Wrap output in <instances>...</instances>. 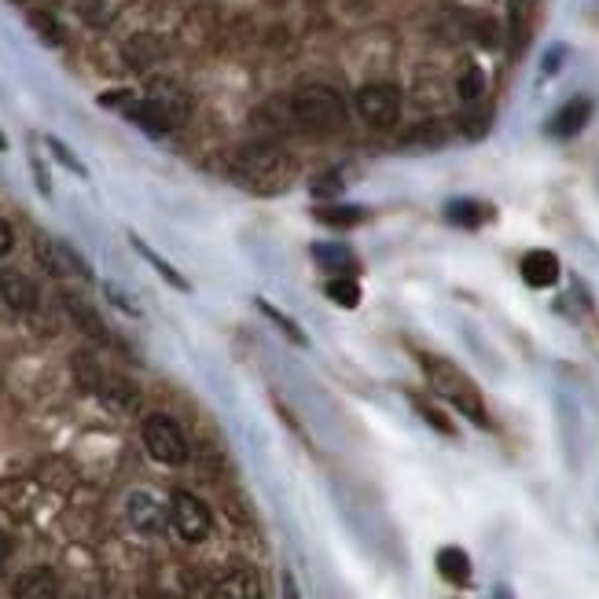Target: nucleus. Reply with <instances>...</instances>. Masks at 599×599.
Returning a JSON list of instances; mask_svg holds the SVG:
<instances>
[{"label":"nucleus","instance_id":"obj_1","mask_svg":"<svg viewBox=\"0 0 599 599\" xmlns=\"http://www.w3.org/2000/svg\"><path fill=\"white\" fill-rule=\"evenodd\" d=\"M232 177H236L243 188H250V192L272 195V192H280V188H287V181L294 177V159L276 140H254V144L236 151Z\"/></svg>","mask_w":599,"mask_h":599},{"label":"nucleus","instance_id":"obj_2","mask_svg":"<svg viewBox=\"0 0 599 599\" xmlns=\"http://www.w3.org/2000/svg\"><path fill=\"white\" fill-rule=\"evenodd\" d=\"M423 364V375H427L430 390L441 397V401H449V405L467 416L475 427H489V412H486V401H482V390L471 383V375L464 368H456L453 361H445V357H434V353H423L419 357Z\"/></svg>","mask_w":599,"mask_h":599},{"label":"nucleus","instance_id":"obj_3","mask_svg":"<svg viewBox=\"0 0 599 599\" xmlns=\"http://www.w3.org/2000/svg\"><path fill=\"white\" fill-rule=\"evenodd\" d=\"M287 111H291V125H298L302 133L313 136H331L346 129V100L339 92L328 89V85H306L298 89L287 100Z\"/></svg>","mask_w":599,"mask_h":599},{"label":"nucleus","instance_id":"obj_4","mask_svg":"<svg viewBox=\"0 0 599 599\" xmlns=\"http://www.w3.org/2000/svg\"><path fill=\"white\" fill-rule=\"evenodd\" d=\"M140 434H144V449L151 453V460H159L166 467L188 464V438H184V430L170 416H162V412L147 416Z\"/></svg>","mask_w":599,"mask_h":599},{"label":"nucleus","instance_id":"obj_5","mask_svg":"<svg viewBox=\"0 0 599 599\" xmlns=\"http://www.w3.org/2000/svg\"><path fill=\"white\" fill-rule=\"evenodd\" d=\"M357 111L372 129H394L401 118V89L390 81H372L357 92Z\"/></svg>","mask_w":599,"mask_h":599},{"label":"nucleus","instance_id":"obj_6","mask_svg":"<svg viewBox=\"0 0 599 599\" xmlns=\"http://www.w3.org/2000/svg\"><path fill=\"white\" fill-rule=\"evenodd\" d=\"M170 522L173 530L181 533L184 541H206L210 537V530H214V515H210V508H206L203 500L195 497V493H188V489H177L170 500Z\"/></svg>","mask_w":599,"mask_h":599},{"label":"nucleus","instance_id":"obj_7","mask_svg":"<svg viewBox=\"0 0 599 599\" xmlns=\"http://www.w3.org/2000/svg\"><path fill=\"white\" fill-rule=\"evenodd\" d=\"M34 250H37V261H41L52 276H81V280H89V265H85V261H81L67 243H56V239H48V236H37Z\"/></svg>","mask_w":599,"mask_h":599},{"label":"nucleus","instance_id":"obj_8","mask_svg":"<svg viewBox=\"0 0 599 599\" xmlns=\"http://www.w3.org/2000/svg\"><path fill=\"white\" fill-rule=\"evenodd\" d=\"M588 118H592V100H588V96H574V100H566L563 107L552 114L548 133L559 136V140H566V136H577L588 125Z\"/></svg>","mask_w":599,"mask_h":599},{"label":"nucleus","instance_id":"obj_9","mask_svg":"<svg viewBox=\"0 0 599 599\" xmlns=\"http://www.w3.org/2000/svg\"><path fill=\"white\" fill-rule=\"evenodd\" d=\"M125 511H129V522H133L136 530L151 533V537L166 530V522H170L166 508H162L155 497H147V493H133V497H129V508H125Z\"/></svg>","mask_w":599,"mask_h":599},{"label":"nucleus","instance_id":"obj_10","mask_svg":"<svg viewBox=\"0 0 599 599\" xmlns=\"http://www.w3.org/2000/svg\"><path fill=\"white\" fill-rule=\"evenodd\" d=\"M0 298H4V306H12L15 313H30V309L37 306V287L23 272L4 269L0 272Z\"/></svg>","mask_w":599,"mask_h":599},{"label":"nucleus","instance_id":"obj_11","mask_svg":"<svg viewBox=\"0 0 599 599\" xmlns=\"http://www.w3.org/2000/svg\"><path fill=\"white\" fill-rule=\"evenodd\" d=\"M122 111H125V118H129V122H136L140 129H147L151 136H162V133H170V129H177V122H173L170 114L162 111V107L151 100V96H147V100H129Z\"/></svg>","mask_w":599,"mask_h":599},{"label":"nucleus","instance_id":"obj_12","mask_svg":"<svg viewBox=\"0 0 599 599\" xmlns=\"http://www.w3.org/2000/svg\"><path fill=\"white\" fill-rule=\"evenodd\" d=\"M522 280L530 283L533 291H544V287H555L559 283V258L552 250H530L522 258Z\"/></svg>","mask_w":599,"mask_h":599},{"label":"nucleus","instance_id":"obj_13","mask_svg":"<svg viewBox=\"0 0 599 599\" xmlns=\"http://www.w3.org/2000/svg\"><path fill=\"white\" fill-rule=\"evenodd\" d=\"M210 599H261V577L254 570H232L210 588Z\"/></svg>","mask_w":599,"mask_h":599},{"label":"nucleus","instance_id":"obj_14","mask_svg":"<svg viewBox=\"0 0 599 599\" xmlns=\"http://www.w3.org/2000/svg\"><path fill=\"white\" fill-rule=\"evenodd\" d=\"M15 599H59V577L48 566H34L15 581Z\"/></svg>","mask_w":599,"mask_h":599},{"label":"nucleus","instance_id":"obj_15","mask_svg":"<svg viewBox=\"0 0 599 599\" xmlns=\"http://www.w3.org/2000/svg\"><path fill=\"white\" fill-rule=\"evenodd\" d=\"M151 100L159 103L162 111L170 114L173 122L181 125L184 118H188V111H192V100H188V92L177 85V81H166V78H159V81H151Z\"/></svg>","mask_w":599,"mask_h":599},{"label":"nucleus","instance_id":"obj_16","mask_svg":"<svg viewBox=\"0 0 599 599\" xmlns=\"http://www.w3.org/2000/svg\"><path fill=\"white\" fill-rule=\"evenodd\" d=\"M313 217L328 228H357L372 214H368V206H357V203H324L313 210Z\"/></svg>","mask_w":599,"mask_h":599},{"label":"nucleus","instance_id":"obj_17","mask_svg":"<svg viewBox=\"0 0 599 599\" xmlns=\"http://www.w3.org/2000/svg\"><path fill=\"white\" fill-rule=\"evenodd\" d=\"M438 574L449 581V585H471V555L464 552V548H456V544H449V548H441L438 552Z\"/></svg>","mask_w":599,"mask_h":599},{"label":"nucleus","instance_id":"obj_18","mask_svg":"<svg viewBox=\"0 0 599 599\" xmlns=\"http://www.w3.org/2000/svg\"><path fill=\"white\" fill-rule=\"evenodd\" d=\"M313 261H317L324 272H335V276H353V250L342 247V243H313Z\"/></svg>","mask_w":599,"mask_h":599},{"label":"nucleus","instance_id":"obj_19","mask_svg":"<svg viewBox=\"0 0 599 599\" xmlns=\"http://www.w3.org/2000/svg\"><path fill=\"white\" fill-rule=\"evenodd\" d=\"M63 306H67V313L74 317V324H78L89 339H96V342H107V328H103V320H100V313L92 306H85L81 298H74V294H67L63 298Z\"/></svg>","mask_w":599,"mask_h":599},{"label":"nucleus","instance_id":"obj_20","mask_svg":"<svg viewBox=\"0 0 599 599\" xmlns=\"http://www.w3.org/2000/svg\"><path fill=\"white\" fill-rule=\"evenodd\" d=\"M533 15H537V0H511L508 4V30L515 48L526 45V37L533 30Z\"/></svg>","mask_w":599,"mask_h":599},{"label":"nucleus","instance_id":"obj_21","mask_svg":"<svg viewBox=\"0 0 599 599\" xmlns=\"http://www.w3.org/2000/svg\"><path fill=\"white\" fill-rule=\"evenodd\" d=\"M445 217L456 228H482L489 217V206L475 203V199H453V203L445 206Z\"/></svg>","mask_w":599,"mask_h":599},{"label":"nucleus","instance_id":"obj_22","mask_svg":"<svg viewBox=\"0 0 599 599\" xmlns=\"http://www.w3.org/2000/svg\"><path fill=\"white\" fill-rule=\"evenodd\" d=\"M456 96L471 107V103H482V96H486V70L478 67V63H467L464 70H460V78H456Z\"/></svg>","mask_w":599,"mask_h":599},{"label":"nucleus","instance_id":"obj_23","mask_svg":"<svg viewBox=\"0 0 599 599\" xmlns=\"http://www.w3.org/2000/svg\"><path fill=\"white\" fill-rule=\"evenodd\" d=\"M324 294H328L331 302L342 306V309L361 306V283L353 280V276H331V280L324 283Z\"/></svg>","mask_w":599,"mask_h":599},{"label":"nucleus","instance_id":"obj_24","mask_svg":"<svg viewBox=\"0 0 599 599\" xmlns=\"http://www.w3.org/2000/svg\"><path fill=\"white\" fill-rule=\"evenodd\" d=\"M129 243H133V247H136V250H140V258H144V261H147V265H151V269L159 272V276H166V280H170V283H173V287H177V291H188V280H184L181 272L173 269L170 261H166V258H159V254H155V250L147 247L144 239H140V236H129Z\"/></svg>","mask_w":599,"mask_h":599},{"label":"nucleus","instance_id":"obj_25","mask_svg":"<svg viewBox=\"0 0 599 599\" xmlns=\"http://www.w3.org/2000/svg\"><path fill=\"white\" fill-rule=\"evenodd\" d=\"M162 56V45L155 41V37H133L129 45H125V59L133 63V67H151L155 59Z\"/></svg>","mask_w":599,"mask_h":599},{"label":"nucleus","instance_id":"obj_26","mask_svg":"<svg viewBox=\"0 0 599 599\" xmlns=\"http://www.w3.org/2000/svg\"><path fill=\"white\" fill-rule=\"evenodd\" d=\"M74 375H78V383L85 386V390H92V394H100L103 383H107V375H103V368L96 361H92L89 353H78L74 357Z\"/></svg>","mask_w":599,"mask_h":599},{"label":"nucleus","instance_id":"obj_27","mask_svg":"<svg viewBox=\"0 0 599 599\" xmlns=\"http://www.w3.org/2000/svg\"><path fill=\"white\" fill-rule=\"evenodd\" d=\"M258 309L272 320V324H276V328L283 331V335H287V339L294 342V346H306V331L298 328V324H294V320L287 317V313H280V309L272 306V302H265V298H258Z\"/></svg>","mask_w":599,"mask_h":599},{"label":"nucleus","instance_id":"obj_28","mask_svg":"<svg viewBox=\"0 0 599 599\" xmlns=\"http://www.w3.org/2000/svg\"><path fill=\"white\" fill-rule=\"evenodd\" d=\"M342 188H346V184H342V173L335 170H324L309 181V195H313V199H339Z\"/></svg>","mask_w":599,"mask_h":599},{"label":"nucleus","instance_id":"obj_29","mask_svg":"<svg viewBox=\"0 0 599 599\" xmlns=\"http://www.w3.org/2000/svg\"><path fill=\"white\" fill-rule=\"evenodd\" d=\"M412 405H416L419 416L427 419V423H430L434 430H438V434H445V438H453V434H456L453 419L445 416V412H441L438 405H430V401H423V397H412Z\"/></svg>","mask_w":599,"mask_h":599},{"label":"nucleus","instance_id":"obj_30","mask_svg":"<svg viewBox=\"0 0 599 599\" xmlns=\"http://www.w3.org/2000/svg\"><path fill=\"white\" fill-rule=\"evenodd\" d=\"M405 144L408 147H438V144H445V125L423 122L419 129H412V133H408Z\"/></svg>","mask_w":599,"mask_h":599},{"label":"nucleus","instance_id":"obj_31","mask_svg":"<svg viewBox=\"0 0 599 599\" xmlns=\"http://www.w3.org/2000/svg\"><path fill=\"white\" fill-rule=\"evenodd\" d=\"M78 4V12L85 23L92 26H107L111 23V12H107V0H74Z\"/></svg>","mask_w":599,"mask_h":599},{"label":"nucleus","instance_id":"obj_32","mask_svg":"<svg viewBox=\"0 0 599 599\" xmlns=\"http://www.w3.org/2000/svg\"><path fill=\"white\" fill-rule=\"evenodd\" d=\"M471 107H475V111H467L464 118H460V129H464L471 140H478V136L489 129V111L486 107H478V103H471Z\"/></svg>","mask_w":599,"mask_h":599},{"label":"nucleus","instance_id":"obj_33","mask_svg":"<svg viewBox=\"0 0 599 599\" xmlns=\"http://www.w3.org/2000/svg\"><path fill=\"white\" fill-rule=\"evenodd\" d=\"M30 26H34V30H37L41 37H45L48 45H63V30H59V23L52 19V15L34 12V15H30Z\"/></svg>","mask_w":599,"mask_h":599},{"label":"nucleus","instance_id":"obj_34","mask_svg":"<svg viewBox=\"0 0 599 599\" xmlns=\"http://www.w3.org/2000/svg\"><path fill=\"white\" fill-rule=\"evenodd\" d=\"M103 291H107V298H111V302H114L118 309H122V313H129V317H140V306H136L133 298H129V294H125L122 287H118V283L107 280V283H103Z\"/></svg>","mask_w":599,"mask_h":599},{"label":"nucleus","instance_id":"obj_35","mask_svg":"<svg viewBox=\"0 0 599 599\" xmlns=\"http://www.w3.org/2000/svg\"><path fill=\"white\" fill-rule=\"evenodd\" d=\"M48 147H52V151H56V155H59V162H63V166H67V170H74V173H81V177H85V166H81V162L74 159V155H70L67 147L59 144L56 136H48Z\"/></svg>","mask_w":599,"mask_h":599},{"label":"nucleus","instance_id":"obj_36","mask_svg":"<svg viewBox=\"0 0 599 599\" xmlns=\"http://www.w3.org/2000/svg\"><path fill=\"white\" fill-rule=\"evenodd\" d=\"M12 247H15V236H12V225L0 217V258L4 254H12Z\"/></svg>","mask_w":599,"mask_h":599},{"label":"nucleus","instance_id":"obj_37","mask_svg":"<svg viewBox=\"0 0 599 599\" xmlns=\"http://www.w3.org/2000/svg\"><path fill=\"white\" fill-rule=\"evenodd\" d=\"M283 599H302V592H298V585H294L291 574H283Z\"/></svg>","mask_w":599,"mask_h":599},{"label":"nucleus","instance_id":"obj_38","mask_svg":"<svg viewBox=\"0 0 599 599\" xmlns=\"http://www.w3.org/2000/svg\"><path fill=\"white\" fill-rule=\"evenodd\" d=\"M8 555H12V537L0 533V570H4V563H8Z\"/></svg>","mask_w":599,"mask_h":599},{"label":"nucleus","instance_id":"obj_39","mask_svg":"<svg viewBox=\"0 0 599 599\" xmlns=\"http://www.w3.org/2000/svg\"><path fill=\"white\" fill-rule=\"evenodd\" d=\"M497 599H511V592H508V588H500V592H497Z\"/></svg>","mask_w":599,"mask_h":599},{"label":"nucleus","instance_id":"obj_40","mask_svg":"<svg viewBox=\"0 0 599 599\" xmlns=\"http://www.w3.org/2000/svg\"><path fill=\"white\" fill-rule=\"evenodd\" d=\"M4 147H8V140H4V133H0V151H4Z\"/></svg>","mask_w":599,"mask_h":599}]
</instances>
